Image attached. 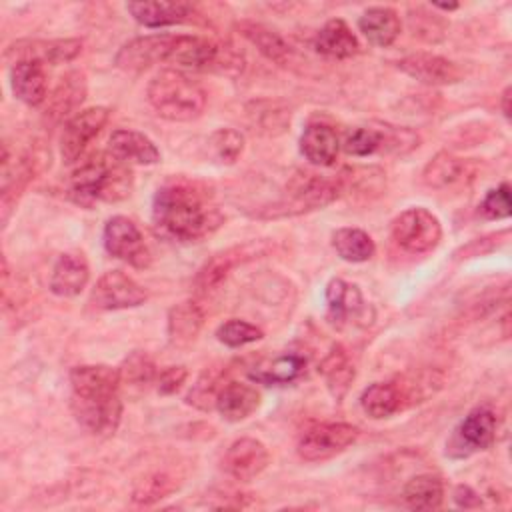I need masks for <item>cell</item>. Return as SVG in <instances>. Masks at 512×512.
<instances>
[{"label":"cell","mask_w":512,"mask_h":512,"mask_svg":"<svg viewBox=\"0 0 512 512\" xmlns=\"http://www.w3.org/2000/svg\"><path fill=\"white\" fill-rule=\"evenodd\" d=\"M152 220L162 234L180 242H196L216 232L224 214L204 184L178 178L154 194Z\"/></svg>","instance_id":"1"},{"label":"cell","mask_w":512,"mask_h":512,"mask_svg":"<svg viewBox=\"0 0 512 512\" xmlns=\"http://www.w3.org/2000/svg\"><path fill=\"white\" fill-rule=\"evenodd\" d=\"M72 414L94 436H110L122 418L120 374L104 364L76 366L70 370Z\"/></svg>","instance_id":"2"},{"label":"cell","mask_w":512,"mask_h":512,"mask_svg":"<svg viewBox=\"0 0 512 512\" xmlns=\"http://www.w3.org/2000/svg\"><path fill=\"white\" fill-rule=\"evenodd\" d=\"M132 190V172L128 164L108 156H96L74 170L70 178V192L82 204L118 202Z\"/></svg>","instance_id":"3"},{"label":"cell","mask_w":512,"mask_h":512,"mask_svg":"<svg viewBox=\"0 0 512 512\" xmlns=\"http://www.w3.org/2000/svg\"><path fill=\"white\" fill-rule=\"evenodd\" d=\"M150 106L172 122H190L204 112V88L180 70H160L146 88Z\"/></svg>","instance_id":"4"},{"label":"cell","mask_w":512,"mask_h":512,"mask_svg":"<svg viewBox=\"0 0 512 512\" xmlns=\"http://www.w3.org/2000/svg\"><path fill=\"white\" fill-rule=\"evenodd\" d=\"M340 196V186L336 178H324L314 172L298 170L290 176L286 184L284 198L272 206L266 216H294L310 210L328 206Z\"/></svg>","instance_id":"5"},{"label":"cell","mask_w":512,"mask_h":512,"mask_svg":"<svg viewBox=\"0 0 512 512\" xmlns=\"http://www.w3.org/2000/svg\"><path fill=\"white\" fill-rule=\"evenodd\" d=\"M496 428L498 418L494 410L488 406H476L454 428L446 442V454L452 458H468L476 452L488 450L496 440Z\"/></svg>","instance_id":"6"},{"label":"cell","mask_w":512,"mask_h":512,"mask_svg":"<svg viewBox=\"0 0 512 512\" xmlns=\"http://www.w3.org/2000/svg\"><path fill=\"white\" fill-rule=\"evenodd\" d=\"M394 242L410 254H426L440 244V220L426 208H408L392 220Z\"/></svg>","instance_id":"7"},{"label":"cell","mask_w":512,"mask_h":512,"mask_svg":"<svg viewBox=\"0 0 512 512\" xmlns=\"http://www.w3.org/2000/svg\"><path fill=\"white\" fill-rule=\"evenodd\" d=\"M358 438V428L346 422H320L306 428L298 440V456L306 462H322L344 452Z\"/></svg>","instance_id":"8"},{"label":"cell","mask_w":512,"mask_h":512,"mask_svg":"<svg viewBox=\"0 0 512 512\" xmlns=\"http://www.w3.org/2000/svg\"><path fill=\"white\" fill-rule=\"evenodd\" d=\"M178 34H148L138 36L130 42H126L116 58L114 64L124 72H144L160 62H170V56L174 52Z\"/></svg>","instance_id":"9"},{"label":"cell","mask_w":512,"mask_h":512,"mask_svg":"<svg viewBox=\"0 0 512 512\" xmlns=\"http://www.w3.org/2000/svg\"><path fill=\"white\" fill-rule=\"evenodd\" d=\"M104 248L110 256L128 262L134 268H148L150 250L138 226L126 216H112L104 226Z\"/></svg>","instance_id":"10"},{"label":"cell","mask_w":512,"mask_h":512,"mask_svg":"<svg viewBox=\"0 0 512 512\" xmlns=\"http://www.w3.org/2000/svg\"><path fill=\"white\" fill-rule=\"evenodd\" d=\"M110 118V110L104 106H92L76 112L64 124L60 136V154L66 164H74L86 150V146L100 134Z\"/></svg>","instance_id":"11"},{"label":"cell","mask_w":512,"mask_h":512,"mask_svg":"<svg viewBox=\"0 0 512 512\" xmlns=\"http://www.w3.org/2000/svg\"><path fill=\"white\" fill-rule=\"evenodd\" d=\"M146 298V290L134 278L120 270L104 272L90 294V302L98 310L136 308L144 304Z\"/></svg>","instance_id":"12"},{"label":"cell","mask_w":512,"mask_h":512,"mask_svg":"<svg viewBox=\"0 0 512 512\" xmlns=\"http://www.w3.org/2000/svg\"><path fill=\"white\" fill-rule=\"evenodd\" d=\"M326 318L332 326L344 328L348 324H368V304L356 284L342 278H332L326 286Z\"/></svg>","instance_id":"13"},{"label":"cell","mask_w":512,"mask_h":512,"mask_svg":"<svg viewBox=\"0 0 512 512\" xmlns=\"http://www.w3.org/2000/svg\"><path fill=\"white\" fill-rule=\"evenodd\" d=\"M82 52V40L58 38V40H18L8 46L6 58L16 62L36 64H64L74 60Z\"/></svg>","instance_id":"14"},{"label":"cell","mask_w":512,"mask_h":512,"mask_svg":"<svg viewBox=\"0 0 512 512\" xmlns=\"http://www.w3.org/2000/svg\"><path fill=\"white\" fill-rule=\"evenodd\" d=\"M264 250H266L264 242H246L242 246H232V248H226V250L214 254L198 270V274L194 278V290L198 294H208V292L216 290L226 280V276L230 274L232 268L258 256Z\"/></svg>","instance_id":"15"},{"label":"cell","mask_w":512,"mask_h":512,"mask_svg":"<svg viewBox=\"0 0 512 512\" xmlns=\"http://www.w3.org/2000/svg\"><path fill=\"white\" fill-rule=\"evenodd\" d=\"M270 462L268 448L256 438L234 440L224 454V470L240 482H250L260 476Z\"/></svg>","instance_id":"16"},{"label":"cell","mask_w":512,"mask_h":512,"mask_svg":"<svg viewBox=\"0 0 512 512\" xmlns=\"http://www.w3.org/2000/svg\"><path fill=\"white\" fill-rule=\"evenodd\" d=\"M398 68L428 86H448L462 78V70L456 62L430 52L408 54L398 62Z\"/></svg>","instance_id":"17"},{"label":"cell","mask_w":512,"mask_h":512,"mask_svg":"<svg viewBox=\"0 0 512 512\" xmlns=\"http://www.w3.org/2000/svg\"><path fill=\"white\" fill-rule=\"evenodd\" d=\"M90 280V268L82 254L78 252H64L54 262L50 274V290L56 296L72 298L78 296Z\"/></svg>","instance_id":"18"},{"label":"cell","mask_w":512,"mask_h":512,"mask_svg":"<svg viewBox=\"0 0 512 512\" xmlns=\"http://www.w3.org/2000/svg\"><path fill=\"white\" fill-rule=\"evenodd\" d=\"M108 152L122 160L124 164H156L160 160V150L156 144L142 132L118 128L110 134Z\"/></svg>","instance_id":"19"},{"label":"cell","mask_w":512,"mask_h":512,"mask_svg":"<svg viewBox=\"0 0 512 512\" xmlns=\"http://www.w3.org/2000/svg\"><path fill=\"white\" fill-rule=\"evenodd\" d=\"M126 10L132 14V18L146 26V28H162L172 24L188 22L194 16V6L186 2H166V0H154V2H128Z\"/></svg>","instance_id":"20"},{"label":"cell","mask_w":512,"mask_h":512,"mask_svg":"<svg viewBox=\"0 0 512 512\" xmlns=\"http://www.w3.org/2000/svg\"><path fill=\"white\" fill-rule=\"evenodd\" d=\"M236 28L270 62H274L278 66L294 64V58H296L294 48L280 34L270 30L268 26H264L260 22H252V20H242L236 24Z\"/></svg>","instance_id":"21"},{"label":"cell","mask_w":512,"mask_h":512,"mask_svg":"<svg viewBox=\"0 0 512 512\" xmlns=\"http://www.w3.org/2000/svg\"><path fill=\"white\" fill-rule=\"evenodd\" d=\"M300 152L314 166H332L340 152V138L332 126L312 122L300 136Z\"/></svg>","instance_id":"22"},{"label":"cell","mask_w":512,"mask_h":512,"mask_svg":"<svg viewBox=\"0 0 512 512\" xmlns=\"http://www.w3.org/2000/svg\"><path fill=\"white\" fill-rule=\"evenodd\" d=\"M204 326V312L194 300H184L168 310V340L174 348H188Z\"/></svg>","instance_id":"23"},{"label":"cell","mask_w":512,"mask_h":512,"mask_svg":"<svg viewBox=\"0 0 512 512\" xmlns=\"http://www.w3.org/2000/svg\"><path fill=\"white\" fill-rule=\"evenodd\" d=\"M260 406V394L254 386L244 382H228L220 388L216 410L228 422L246 420Z\"/></svg>","instance_id":"24"},{"label":"cell","mask_w":512,"mask_h":512,"mask_svg":"<svg viewBox=\"0 0 512 512\" xmlns=\"http://www.w3.org/2000/svg\"><path fill=\"white\" fill-rule=\"evenodd\" d=\"M10 88L14 96L28 104V106H38L46 100L48 84H46V74L44 66L36 62H16L10 68Z\"/></svg>","instance_id":"25"},{"label":"cell","mask_w":512,"mask_h":512,"mask_svg":"<svg viewBox=\"0 0 512 512\" xmlns=\"http://www.w3.org/2000/svg\"><path fill=\"white\" fill-rule=\"evenodd\" d=\"M358 28L374 46L386 48L400 36V18L394 8L372 6L358 18Z\"/></svg>","instance_id":"26"},{"label":"cell","mask_w":512,"mask_h":512,"mask_svg":"<svg viewBox=\"0 0 512 512\" xmlns=\"http://www.w3.org/2000/svg\"><path fill=\"white\" fill-rule=\"evenodd\" d=\"M314 48L324 56L342 60L358 54L360 44L350 26L342 18H332L318 30L314 38Z\"/></svg>","instance_id":"27"},{"label":"cell","mask_w":512,"mask_h":512,"mask_svg":"<svg viewBox=\"0 0 512 512\" xmlns=\"http://www.w3.org/2000/svg\"><path fill=\"white\" fill-rule=\"evenodd\" d=\"M306 370V356L298 354V352H286V354H278L276 358H272L268 364L250 370L248 376L254 382L266 384V386H280V384H290L294 380H298Z\"/></svg>","instance_id":"28"},{"label":"cell","mask_w":512,"mask_h":512,"mask_svg":"<svg viewBox=\"0 0 512 512\" xmlns=\"http://www.w3.org/2000/svg\"><path fill=\"white\" fill-rule=\"evenodd\" d=\"M402 500L412 510H436L444 500V484L438 476L418 474L404 484Z\"/></svg>","instance_id":"29"},{"label":"cell","mask_w":512,"mask_h":512,"mask_svg":"<svg viewBox=\"0 0 512 512\" xmlns=\"http://www.w3.org/2000/svg\"><path fill=\"white\" fill-rule=\"evenodd\" d=\"M402 392L398 388V384L394 382H374L370 384L362 396H360V406L362 410L374 418H388L394 412H398L402 408Z\"/></svg>","instance_id":"30"},{"label":"cell","mask_w":512,"mask_h":512,"mask_svg":"<svg viewBox=\"0 0 512 512\" xmlns=\"http://www.w3.org/2000/svg\"><path fill=\"white\" fill-rule=\"evenodd\" d=\"M332 246L336 254L346 262H366L376 252V246L370 234L352 226L338 228L332 234Z\"/></svg>","instance_id":"31"},{"label":"cell","mask_w":512,"mask_h":512,"mask_svg":"<svg viewBox=\"0 0 512 512\" xmlns=\"http://www.w3.org/2000/svg\"><path fill=\"white\" fill-rule=\"evenodd\" d=\"M468 174V162L448 152H438L424 168L422 180L430 188H446Z\"/></svg>","instance_id":"32"},{"label":"cell","mask_w":512,"mask_h":512,"mask_svg":"<svg viewBox=\"0 0 512 512\" xmlns=\"http://www.w3.org/2000/svg\"><path fill=\"white\" fill-rule=\"evenodd\" d=\"M84 94H86L84 76L78 72L66 74L60 80V84L54 90L50 104H48V114L52 116V120H62L64 116L74 112L82 104Z\"/></svg>","instance_id":"33"},{"label":"cell","mask_w":512,"mask_h":512,"mask_svg":"<svg viewBox=\"0 0 512 512\" xmlns=\"http://www.w3.org/2000/svg\"><path fill=\"white\" fill-rule=\"evenodd\" d=\"M326 382H328V388L332 392V396L336 400L344 398V394L348 392V386L350 382L354 380V368L350 366L344 350L340 346H334L332 352L324 358L322 366H320Z\"/></svg>","instance_id":"34"},{"label":"cell","mask_w":512,"mask_h":512,"mask_svg":"<svg viewBox=\"0 0 512 512\" xmlns=\"http://www.w3.org/2000/svg\"><path fill=\"white\" fill-rule=\"evenodd\" d=\"M336 180L340 186V194L354 192L362 196H378L384 188V172L374 166L344 170Z\"/></svg>","instance_id":"35"},{"label":"cell","mask_w":512,"mask_h":512,"mask_svg":"<svg viewBox=\"0 0 512 512\" xmlns=\"http://www.w3.org/2000/svg\"><path fill=\"white\" fill-rule=\"evenodd\" d=\"M178 490V482L168 472H154L142 478L132 490V502L138 506H150Z\"/></svg>","instance_id":"36"},{"label":"cell","mask_w":512,"mask_h":512,"mask_svg":"<svg viewBox=\"0 0 512 512\" xmlns=\"http://www.w3.org/2000/svg\"><path fill=\"white\" fill-rule=\"evenodd\" d=\"M118 374H120V384L142 388L156 378V364L146 352L134 350L124 358V362L118 368Z\"/></svg>","instance_id":"37"},{"label":"cell","mask_w":512,"mask_h":512,"mask_svg":"<svg viewBox=\"0 0 512 512\" xmlns=\"http://www.w3.org/2000/svg\"><path fill=\"white\" fill-rule=\"evenodd\" d=\"M222 372L220 370H206L200 374L196 384L190 388L186 402L198 410L216 408V398L222 388Z\"/></svg>","instance_id":"38"},{"label":"cell","mask_w":512,"mask_h":512,"mask_svg":"<svg viewBox=\"0 0 512 512\" xmlns=\"http://www.w3.org/2000/svg\"><path fill=\"white\" fill-rule=\"evenodd\" d=\"M262 336H264V332L256 324H250V322L238 320V318L226 320L216 330V338L228 348H240V346L258 342Z\"/></svg>","instance_id":"39"},{"label":"cell","mask_w":512,"mask_h":512,"mask_svg":"<svg viewBox=\"0 0 512 512\" xmlns=\"http://www.w3.org/2000/svg\"><path fill=\"white\" fill-rule=\"evenodd\" d=\"M210 148L218 162L234 164L244 152V136L234 128H220L210 136Z\"/></svg>","instance_id":"40"},{"label":"cell","mask_w":512,"mask_h":512,"mask_svg":"<svg viewBox=\"0 0 512 512\" xmlns=\"http://www.w3.org/2000/svg\"><path fill=\"white\" fill-rule=\"evenodd\" d=\"M340 146L350 156H370L374 152H382V130L354 128L346 134Z\"/></svg>","instance_id":"41"},{"label":"cell","mask_w":512,"mask_h":512,"mask_svg":"<svg viewBox=\"0 0 512 512\" xmlns=\"http://www.w3.org/2000/svg\"><path fill=\"white\" fill-rule=\"evenodd\" d=\"M408 22H410L412 34L426 40V42H438V40L444 38V30H446L444 20L436 14L426 12L424 8L410 10Z\"/></svg>","instance_id":"42"},{"label":"cell","mask_w":512,"mask_h":512,"mask_svg":"<svg viewBox=\"0 0 512 512\" xmlns=\"http://www.w3.org/2000/svg\"><path fill=\"white\" fill-rule=\"evenodd\" d=\"M478 208L484 218H490V220L508 218L510 216V186L504 182L498 188L490 190Z\"/></svg>","instance_id":"43"},{"label":"cell","mask_w":512,"mask_h":512,"mask_svg":"<svg viewBox=\"0 0 512 512\" xmlns=\"http://www.w3.org/2000/svg\"><path fill=\"white\" fill-rule=\"evenodd\" d=\"M250 114L254 116V124L258 122L260 130H266V132H282L290 122V112L276 110V106L270 102L266 110H262V106L256 104V112H250Z\"/></svg>","instance_id":"44"},{"label":"cell","mask_w":512,"mask_h":512,"mask_svg":"<svg viewBox=\"0 0 512 512\" xmlns=\"http://www.w3.org/2000/svg\"><path fill=\"white\" fill-rule=\"evenodd\" d=\"M188 378V370L184 366H166L158 376H156V388L160 394L170 396L176 394L182 384Z\"/></svg>","instance_id":"45"},{"label":"cell","mask_w":512,"mask_h":512,"mask_svg":"<svg viewBox=\"0 0 512 512\" xmlns=\"http://www.w3.org/2000/svg\"><path fill=\"white\" fill-rule=\"evenodd\" d=\"M454 500L460 508H478L482 504L480 496L470 488V486H464L460 484L456 490H454Z\"/></svg>","instance_id":"46"},{"label":"cell","mask_w":512,"mask_h":512,"mask_svg":"<svg viewBox=\"0 0 512 512\" xmlns=\"http://www.w3.org/2000/svg\"><path fill=\"white\" fill-rule=\"evenodd\" d=\"M502 114L506 116V118H510V86L502 92Z\"/></svg>","instance_id":"47"},{"label":"cell","mask_w":512,"mask_h":512,"mask_svg":"<svg viewBox=\"0 0 512 512\" xmlns=\"http://www.w3.org/2000/svg\"><path fill=\"white\" fill-rule=\"evenodd\" d=\"M436 8H440V10H456L458 4H436Z\"/></svg>","instance_id":"48"}]
</instances>
